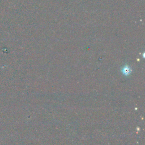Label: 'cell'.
Returning a JSON list of instances; mask_svg holds the SVG:
<instances>
[{
	"label": "cell",
	"mask_w": 145,
	"mask_h": 145,
	"mask_svg": "<svg viewBox=\"0 0 145 145\" xmlns=\"http://www.w3.org/2000/svg\"><path fill=\"white\" fill-rule=\"evenodd\" d=\"M123 72H124V73L125 74H128L129 72H130V70L129 69V68L128 67H126L124 69V70H123Z\"/></svg>",
	"instance_id": "6da1fadb"
}]
</instances>
